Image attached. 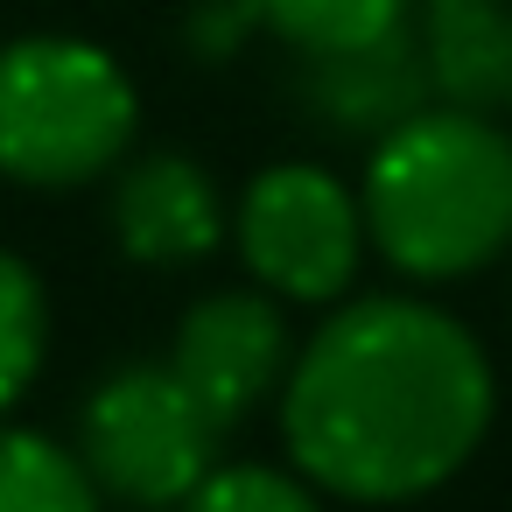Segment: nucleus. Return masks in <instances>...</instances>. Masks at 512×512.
Listing matches in <instances>:
<instances>
[{
    "label": "nucleus",
    "instance_id": "f257e3e1",
    "mask_svg": "<svg viewBox=\"0 0 512 512\" xmlns=\"http://www.w3.org/2000/svg\"><path fill=\"white\" fill-rule=\"evenodd\" d=\"M491 421V365L463 323L407 295L337 309L288 372V456L344 498L435 491Z\"/></svg>",
    "mask_w": 512,
    "mask_h": 512
},
{
    "label": "nucleus",
    "instance_id": "f03ea898",
    "mask_svg": "<svg viewBox=\"0 0 512 512\" xmlns=\"http://www.w3.org/2000/svg\"><path fill=\"white\" fill-rule=\"evenodd\" d=\"M365 225L379 253L421 281L470 274L512 239V141L484 113H414L365 176Z\"/></svg>",
    "mask_w": 512,
    "mask_h": 512
},
{
    "label": "nucleus",
    "instance_id": "7ed1b4c3",
    "mask_svg": "<svg viewBox=\"0 0 512 512\" xmlns=\"http://www.w3.org/2000/svg\"><path fill=\"white\" fill-rule=\"evenodd\" d=\"M134 134L127 71L71 36H29L0 50V176L15 183H85L113 169Z\"/></svg>",
    "mask_w": 512,
    "mask_h": 512
},
{
    "label": "nucleus",
    "instance_id": "20e7f679",
    "mask_svg": "<svg viewBox=\"0 0 512 512\" xmlns=\"http://www.w3.org/2000/svg\"><path fill=\"white\" fill-rule=\"evenodd\" d=\"M85 470L127 505H183L218 456V421L176 379V365H120L85 400Z\"/></svg>",
    "mask_w": 512,
    "mask_h": 512
},
{
    "label": "nucleus",
    "instance_id": "39448f33",
    "mask_svg": "<svg viewBox=\"0 0 512 512\" xmlns=\"http://www.w3.org/2000/svg\"><path fill=\"white\" fill-rule=\"evenodd\" d=\"M239 253L274 295L330 302L358 267V211L337 190V176L309 162L267 169L239 204Z\"/></svg>",
    "mask_w": 512,
    "mask_h": 512
},
{
    "label": "nucleus",
    "instance_id": "423d86ee",
    "mask_svg": "<svg viewBox=\"0 0 512 512\" xmlns=\"http://www.w3.org/2000/svg\"><path fill=\"white\" fill-rule=\"evenodd\" d=\"M281 358H288V323L267 295L253 288H225V295H204L183 330H176V379L204 400V414L218 428L246 421V407L267 400V386L281 379Z\"/></svg>",
    "mask_w": 512,
    "mask_h": 512
},
{
    "label": "nucleus",
    "instance_id": "0eeeda50",
    "mask_svg": "<svg viewBox=\"0 0 512 512\" xmlns=\"http://www.w3.org/2000/svg\"><path fill=\"white\" fill-rule=\"evenodd\" d=\"M428 50H421V29L393 22L386 36L358 43V50H330V57H309L302 71V99L309 113L330 127V134H393L407 127L414 113H428Z\"/></svg>",
    "mask_w": 512,
    "mask_h": 512
},
{
    "label": "nucleus",
    "instance_id": "6e6552de",
    "mask_svg": "<svg viewBox=\"0 0 512 512\" xmlns=\"http://www.w3.org/2000/svg\"><path fill=\"white\" fill-rule=\"evenodd\" d=\"M113 232L134 260L148 267H183V260H204L225 232L218 218V190L197 162L183 155H155L141 162L120 190H113Z\"/></svg>",
    "mask_w": 512,
    "mask_h": 512
},
{
    "label": "nucleus",
    "instance_id": "1a4fd4ad",
    "mask_svg": "<svg viewBox=\"0 0 512 512\" xmlns=\"http://www.w3.org/2000/svg\"><path fill=\"white\" fill-rule=\"evenodd\" d=\"M421 50L449 106L491 113L512 99V8L505 0H421Z\"/></svg>",
    "mask_w": 512,
    "mask_h": 512
},
{
    "label": "nucleus",
    "instance_id": "9d476101",
    "mask_svg": "<svg viewBox=\"0 0 512 512\" xmlns=\"http://www.w3.org/2000/svg\"><path fill=\"white\" fill-rule=\"evenodd\" d=\"M0 512H99V484L57 442L0 428Z\"/></svg>",
    "mask_w": 512,
    "mask_h": 512
},
{
    "label": "nucleus",
    "instance_id": "9b49d317",
    "mask_svg": "<svg viewBox=\"0 0 512 512\" xmlns=\"http://www.w3.org/2000/svg\"><path fill=\"white\" fill-rule=\"evenodd\" d=\"M253 15L274 36H288L302 57H330L407 22V0H253Z\"/></svg>",
    "mask_w": 512,
    "mask_h": 512
},
{
    "label": "nucleus",
    "instance_id": "f8f14e48",
    "mask_svg": "<svg viewBox=\"0 0 512 512\" xmlns=\"http://www.w3.org/2000/svg\"><path fill=\"white\" fill-rule=\"evenodd\" d=\"M43 365V288L36 274L0 253V407H15Z\"/></svg>",
    "mask_w": 512,
    "mask_h": 512
},
{
    "label": "nucleus",
    "instance_id": "ddd939ff",
    "mask_svg": "<svg viewBox=\"0 0 512 512\" xmlns=\"http://www.w3.org/2000/svg\"><path fill=\"white\" fill-rule=\"evenodd\" d=\"M183 512H316V498H309L295 477H281V470L239 463V470H211V477L183 498Z\"/></svg>",
    "mask_w": 512,
    "mask_h": 512
}]
</instances>
